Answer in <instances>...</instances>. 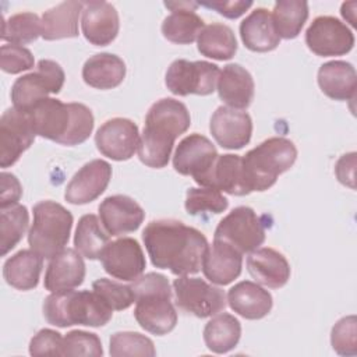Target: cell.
<instances>
[{
  "instance_id": "1",
  "label": "cell",
  "mask_w": 357,
  "mask_h": 357,
  "mask_svg": "<svg viewBox=\"0 0 357 357\" xmlns=\"http://www.w3.org/2000/svg\"><path fill=\"white\" fill-rule=\"evenodd\" d=\"M142 240L152 265L169 269L177 276L199 272L209 247L199 230L174 219L149 222L142 231Z\"/></svg>"
},
{
  "instance_id": "2",
  "label": "cell",
  "mask_w": 357,
  "mask_h": 357,
  "mask_svg": "<svg viewBox=\"0 0 357 357\" xmlns=\"http://www.w3.org/2000/svg\"><path fill=\"white\" fill-rule=\"evenodd\" d=\"M191 124L187 106L173 98L156 100L148 110L141 134L138 158L153 169L167 166L174 141L184 134Z\"/></svg>"
},
{
  "instance_id": "3",
  "label": "cell",
  "mask_w": 357,
  "mask_h": 357,
  "mask_svg": "<svg viewBox=\"0 0 357 357\" xmlns=\"http://www.w3.org/2000/svg\"><path fill=\"white\" fill-rule=\"evenodd\" d=\"M36 135L61 145L74 146L85 142L93 130V114L82 103H63L46 98L25 112Z\"/></svg>"
},
{
  "instance_id": "4",
  "label": "cell",
  "mask_w": 357,
  "mask_h": 357,
  "mask_svg": "<svg viewBox=\"0 0 357 357\" xmlns=\"http://www.w3.org/2000/svg\"><path fill=\"white\" fill-rule=\"evenodd\" d=\"M135 294L134 317L149 333L162 336L177 324V312L172 303V287L165 275L149 272L132 280Z\"/></svg>"
},
{
  "instance_id": "5",
  "label": "cell",
  "mask_w": 357,
  "mask_h": 357,
  "mask_svg": "<svg viewBox=\"0 0 357 357\" xmlns=\"http://www.w3.org/2000/svg\"><path fill=\"white\" fill-rule=\"evenodd\" d=\"M43 317L50 325L59 328L71 325L96 328L112 319L113 310L93 290H63L45 298Z\"/></svg>"
},
{
  "instance_id": "6",
  "label": "cell",
  "mask_w": 357,
  "mask_h": 357,
  "mask_svg": "<svg viewBox=\"0 0 357 357\" xmlns=\"http://www.w3.org/2000/svg\"><path fill=\"white\" fill-rule=\"evenodd\" d=\"M297 159V148L293 141L284 137H271L243 158V174L247 188L251 191H265L271 188L278 177L287 172Z\"/></svg>"
},
{
  "instance_id": "7",
  "label": "cell",
  "mask_w": 357,
  "mask_h": 357,
  "mask_svg": "<svg viewBox=\"0 0 357 357\" xmlns=\"http://www.w3.org/2000/svg\"><path fill=\"white\" fill-rule=\"evenodd\" d=\"M33 223L28 233L29 247L46 259L63 251L70 240L73 215L61 204L45 199L33 205Z\"/></svg>"
},
{
  "instance_id": "8",
  "label": "cell",
  "mask_w": 357,
  "mask_h": 357,
  "mask_svg": "<svg viewBox=\"0 0 357 357\" xmlns=\"http://www.w3.org/2000/svg\"><path fill=\"white\" fill-rule=\"evenodd\" d=\"M66 74L61 66L53 60L42 59L35 71L15 79L11 86L13 107L28 112L49 93H59L64 85Z\"/></svg>"
},
{
  "instance_id": "9",
  "label": "cell",
  "mask_w": 357,
  "mask_h": 357,
  "mask_svg": "<svg viewBox=\"0 0 357 357\" xmlns=\"http://www.w3.org/2000/svg\"><path fill=\"white\" fill-rule=\"evenodd\" d=\"M173 290L176 305L194 317H213L226 308L225 291L204 279L190 278L188 275L178 276L173 282Z\"/></svg>"
},
{
  "instance_id": "10",
  "label": "cell",
  "mask_w": 357,
  "mask_h": 357,
  "mask_svg": "<svg viewBox=\"0 0 357 357\" xmlns=\"http://www.w3.org/2000/svg\"><path fill=\"white\" fill-rule=\"evenodd\" d=\"M219 73V67L213 63L177 59L169 66L165 84L172 93L178 96L191 93L206 96L216 91Z\"/></svg>"
},
{
  "instance_id": "11",
  "label": "cell",
  "mask_w": 357,
  "mask_h": 357,
  "mask_svg": "<svg viewBox=\"0 0 357 357\" xmlns=\"http://www.w3.org/2000/svg\"><path fill=\"white\" fill-rule=\"evenodd\" d=\"M215 240H222L241 254L251 252L265 241V226L250 206H237L215 229Z\"/></svg>"
},
{
  "instance_id": "12",
  "label": "cell",
  "mask_w": 357,
  "mask_h": 357,
  "mask_svg": "<svg viewBox=\"0 0 357 357\" xmlns=\"http://www.w3.org/2000/svg\"><path fill=\"white\" fill-rule=\"evenodd\" d=\"M305 43L317 56H343L354 46L351 29L340 20L321 15L312 20L305 31Z\"/></svg>"
},
{
  "instance_id": "13",
  "label": "cell",
  "mask_w": 357,
  "mask_h": 357,
  "mask_svg": "<svg viewBox=\"0 0 357 357\" xmlns=\"http://www.w3.org/2000/svg\"><path fill=\"white\" fill-rule=\"evenodd\" d=\"M36 132L25 112L7 109L0 119V166H13L32 145Z\"/></svg>"
},
{
  "instance_id": "14",
  "label": "cell",
  "mask_w": 357,
  "mask_h": 357,
  "mask_svg": "<svg viewBox=\"0 0 357 357\" xmlns=\"http://www.w3.org/2000/svg\"><path fill=\"white\" fill-rule=\"evenodd\" d=\"M138 126L124 117H114L105 121L95 134L98 151L112 160H128L139 146Z\"/></svg>"
},
{
  "instance_id": "15",
  "label": "cell",
  "mask_w": 357,
  "mask_h": 357,
  "mask_svg": "<svg viewBox=\"0 0 357 357\" xmlns=\"http://www.w3.org/2000/svg\"><path fill=\"white\" fill-rule=\"evenodd\" d=\"M106 273L112 278L132 282L145 271V255L135 238L120 237L109 243L99 257Z\"/></svg>"
},
{
  "instance_id": "16",
  "label": "cell",
  "mask_w": 357,
  "mask_h": 357,
  "mask_svg": "<svg viewBox=\"0 0 357 357\" xmlns=\"http://www.w3.org/2000/svg\"><path fill=\"white\" fill-rule=\"evenodd\" d=\"M218 158L215 145L198 132L183 138L173 156V167L183 176H191L198 183L212 167Z\"/></svg>"
},
{
  "instance_id": "17",
  "label": "cell",
  "mask_w": 357,
  "mask_h": 357,
  "mask_svg": "<svg viewBox=\"0 0 357 357\" xmlns=\"http://www.w3.org/2000/svg\"><path fill=\"white\" fill-rule=\"evenodd\" d=\"M110 178L112 166L103 159H93L73 176L66 187L64 198L73 205L89 204L105 192Z\"/></svg>"
},
{
  "instance_id": "18",
  "label": "cell",
  "mask_w": 357,
  "mask_h": 357,
  "mask_svg": "<svg viewBox=\"0 0 357 357\" xmlns=\"http://www.w3.org/2000/svg\"><path fill=\"white\" fill-rule=\"evenodd\" d=\"M215 141L225 149H241L251 139L252 120L247 112L219 106L209 123Z\"/></svg>"
},
{
  "instance_id": "19",
  "label": "cell",
  "mask_w": 357,
  "mask_h": 357,
  "mask_svg": "<svg viewBox=\"0 0 357 357\" xmlns=\"http://www.w3.org/2000/svg\"><path fill=\"white\" fill-rule=\"evenodd\" d=\"M99 218L109 236H121L135 231L144 222L145 212L131 197L116 194L100 202Z\"/></svg>"
},
{
  "instance_id": "20",
  "label": "cell",
  "mask_w": 357,
  "mask_h": 357,
  "mask_svg": "<svg viewBox=\"0 0 357 357\" xmlns=\"http://www.w3.org/2000/svg\"><path fill=\"white\" fill-rule=\"evenodd\" d=\"M81 29L85 39L95 46L112 43L120 29L119 13L107 1H84Z\"/></svg>"
},
{
  "instance_id": "21",
  "label": "cell",
  "mask_w": 357,
  "mask_h": 357,
  "mask_svg": "<svg viewBox=\"0 0 357 357\" xmlns=\"http://www.w3.org/2000/svg\"><path fill=\"white\" fill-rule=\"evenodd\" d=\"M248 273L262 286L269 289H280L290 279V264L286 257L271 248L262 247L251 251L247 257Z\"/></svg>"
},
{
  "instance_id": "22",
  "label": "cell",
  "mask_w": 357,
  "mask_h": 357,
  "mask_svg": "<svg viewBox=\"0 0 357 357\" xmlns=\"http://www.w3.org/2000/svg\"><path fill=\"white\" fill-rule=\"evenodd\" d=\"M165 6L172 10V14L162 22L163 36L177 45L192 43L204 28L202 18L194 13L199 4L195 1H165Z\"/></svg>"
},
{
  "instance_id": "23",
  "label": "cell",
  "mask_w": 357,
  "mask_h": 357,
  "mask_svg": "<svg viewBox=\"0 0 357 357\" xmlns=\"http://www.w3.org/2000/svg\"><path fill=\"white\" fill-rule=\"evenodd\" d=\"M243 268V254L230 244L215 240L208 247L202 259V272L205 278L215 284H229L237 279Z\"/></svg>"
},
{
  "instance_id": "24",
  "label": "cell",
  "mask_w": 357,
  "mask_h": 357,
  "mask_svg": "<svg viewBox=\"0 0 357 357\" xmlns=\"http://www.w3.org/2000/svg\"><path fill=\"white\" fill-rule=\"evenodd\" d=\"M85 279V262L75 248H64L54 255L45 273V289L56 293L73 290Z\"/></svg>"
},
{
  "instance_id": "25",
  "label": "cell",
  "mask_w": 357,
  "mask_h": 357,
  "mask_svg": "<svg viewBox=\"0 0 357 357\" xmlns=\"http://www.w3.org/2000/svg\"><path fill=\"white\" fill-rule=\"evenodd\" d=\"M216 91L227 107L245 109L254 99L255 84L252 75L240 64L230 63L219 73Z\"/></svg>"
},
{
  "instance_id": "26",
  "label": "cell",
  "mask_w": 357,
  "mask_h": 357,
  "mask_svg": "<svg viewBox=\"0 0 357 357\" xmlns=\"http://www.w3.org/2000/svg\"><path fill=\"white\" fill-rule=\"evenodd\" d=\"M197 184L201 187L216 188L220 192L223 191L230 195L250 194L243 174L241 156L233 153L218 155L209 172Z\"/></svg>"
},
{
  "instance_id": "27",
  "label": "cell",
  "mask_w": 357,
  "mask_h": 357,
  "mask_svg": "<svg viewBox=\"0 0 357 357\" xmlns=\"http://www.w3.org/2000/svg\"><path fill=\"white\" fill-rule=\"evenodd\" d=\"M227 304L245 319H261L266 317L273 305L272 294L258 283L243 280L227 291Z\"/></svg>"
},
{
  "instance_id": "28",
  "label": "cell",
  "mask_w": 357,
  "mask_h": 357,
  "mask_svg": "<svg viewBox=\"0 0 357 357\" xmlns=\"http://www.w3.org/2000/svg\"><path fill=\"white\" fill-rule=\"evenodd\" d=\"M240 36L247 49L258 53L271 52L276 49L280 42L272 14L264 7L255 8L241 21Z\"/></svg>"
},
{
  "instance_id": "29",
  "label": "cell",
  "mask_w": 357,
  "mask_h": 357,
  "mask_svg": "<svg viewBox=\"0 0 357 357\" xmlns=\"http://www.w3.org/2000/svg\"><path fill=\"white\" fill-rule=\"evenodd\" d=\"M318 85L333 100H350L356 96L357 89L356 70L344 60L324 63L318 70Z\"/></svg>"
},
{
  "instance_id": "30",
  "label": "cell",
  "mask_w": 357,
  "mask_h": 357,
  "mask_svg": "<svg viewBox=\"0 0 357 357\" xmlns=\"http://www.w3.org/2000/svg\"><path fill=\"white\" fill-rule=\"evenodd\" d=\"M82 8V1H63L49 8L40 18V36L45 40L78 36V20Z\"/></svg>"
},
{
  "instance_id": "31",
  "label": "cell",
  "mask_w": 357,
  "mask_h": 357,
  "mask_svg": "<svg viewBox=\"0 0 357 357\" xmlns=\"http://www.w3.org/2000/svg\"><path fill=\"white\" fill-rule=\"evenodd\" d=\"M126 77V63L116 54L98 53L91 56L82 67V79L96 89H113Z\"/></svg>"
},
{
  "instance_id": "32",
  "label": "cell",
  "mask_w": 357,
  "mask_h": 357,
  "mask_svg": "<svg viewBox=\"0 0 357 357\" xmlns=\"http://www.w3.org/2000/svg\"><path fill=\"white\" fill-rule=\"evenodd\" d=\"M43 268V257L31 250H21L3 265L6 282L17 290H32L38 286Z\"/></svg>"
},
{
  "instance_id": "33",
  "label": "cell",
  "mask_w": 357,
  "mask_h": 357,
  "mask_svg": "<svg viewBox=\"0 0 357 357\" xmlns=\"http://www.w3.org/2000/svg\"><path fill=\"white\" fill-rule=\"evenodd\" d=\"M241 337L240 321L227 312L213 315L204 328V342L206 347L216 353L223 354L233 350Z\"/></svg>"
},
{
  "instance_id": "34",
  "label": "cell",
  "mask_w": 357,
  "mask_h": 357,
  "mask_svg": "<svg viewBox=\"0 0 357 357\" xmlns=\"http://www.w3.org/2000/svg\"><path fill=\"white\" fill-rule=\"evenodd\" d=\"M198 52L213 60H229L237 52V40L230 26L213 22L204 25L197 38Z\"/></svg>"
},
{
  "instance_id": "35",
  "label": "cell",
  "mask_w": 357,
  "mask_h": 357,
  "mask_svg": "<svg viewBox=\"0 0 357 357\" xmlns=\"http://www.w3.org/2000/svg\"><path fill=\"white\" fill-rule=\"evenodd\" d=\"M109 243V233L100 227L98 216L88 213L79 218L75 229L74 245L82 257L98 259Z\"/></svg>"
},
{
  "instance_id": "36",
  "label": "cell",
  "mask_w": 357,
  "mask_h": 357,
  "mask_svg": "<svg viewBox=\"0 0 357 357\" xmlns=\"http://www.w3.org/2000/svg\"><path fill=\"white\" fill-rule=\"evenodd\" d=\"M308 18V3L301 0H279L275 3L272 20L279 38L298 36Z\"/></svg>"
},
{
  "instance_id": "37",
  "label": "cell",
  "mask_w": 357,
  "mask_h": 357,
  "mask_svg": "<svg viewBox=\"0 0 357 357\" xmlns=\"http://www.w3.org/2000/svg\"><path fill=\"white\" fill-rule=\"evenodd\" d=\"M29 213L25 205H14L1 209L0 213V254L4 257L22 238L28 229Z\"/></svg>"
},
{
  "instance_id": "38",
  "label": "cell",
  "mask_w": 357,
  "mask_h": 357,
  "mask_svg": "<svg viewBox=\"0 0 357 357\" xmlns=\"http://www.w3.org/2000/svg\"><path fill=\"white\" fill-rule=\"evenodd\" d=\"M40 35V18L35 13H18L3 20L1 39L13 45L32 43Z\"/></svg>"
},
{
  "instance_id": "39",
  "label": "cell",
  "mask_w": 357,
  "mask_h": 357,
  "mask_svg": "<svg viewBox=\"0 0 357 357\" xmlns=\"http://www.w3.org/2000/svg\"><path fill=\"white\" fill-rule=\"evenodd\" d=\"M185 211L192 216H205L211 213H220L227 209V198L216 188L199 187L188 188L185 192Z\"/></svg>"
},
{
  "instance_id": "40",
  "label": "cell",
  "mask_w": 357,
  "mask_h": 357,
  "mask_svg": "<svg viewBox=\"0 0 357 357\" xmlns=\"http://www.w3.org/2000/svg\"><path fill=\"white\" fill-rule=\"evenodd\" d=\"M109 353L113 357L121 356H145L153 357L156 354L153 342L138 332H116L109 340Z\"/></svg>"
},
{
  "instance_id": "41",
  "label": "cell",
  "mask_w": 357,
  "mask_h": 357,
  "mask_svg": "<svg viewBox=\"0 0 357 357\" xmlns=\"http://www.w3.org/2000/svg\"><path fill=\"white\" fill-rule=\"evenodd\" d=\"M92 290L96 291L113 311L127 310L135 301V294L131 284H123L112 279H96L92 283Z\"/></svg>"
},
{
  "instance_id": "42",
  "label": "cell",
  "mask_w": 357,
  "mask_h": 357,
  "mask_svg": "<svg viewBox=\"0 0 357 357\" xmlns=\"http://www.w3.org/2000/svg\"><path fill=\"white\" fill-rule=\"evenodd\" d=\"M331 344L340 356L357 354V319L354 315L343 317L333 325Z\"/></svg>"
},
{
  "instance_id": "43",
  "label": "cell",
  "mask_w": 357,
  "mask_h": 357,
  "mask_svg": "<svg viewBox=\"0 0 357 357\" xmlns=\"http://www.w3.org/2000/svg\"><path fill=\"white\" fill-rule=\"evenodd\" d=\"M102 342L96 333L71 331L63 337V356H102Z\"/></svg>"
},
{
  "instance_id": "44",
  "label": "cell",
  "mask_w": 357,
  "mask_h": 357,
  "mask_svg": "<svg viewBox=\"0 0 357 357\" xmlns=\"http://www.w3.org/2000/svg\"><path fill=\"white\" fill-rule=\"evenodd\" d=\"M35 64L33 56L29 49L20 45H3L0 49V67L4 73L20 74L31 70Z\"/></svg>"
},
{
  "instance_id": "45",
  "label": "cell",
  "mask_w": 357,
  "mask_h": 357,
  "mask_svg": "<svg viewBox=\"0 0 357 357\" xmlns=\"http://www.w3.org/2000/svg\"><path fill=\"white\" fill-rule=\"evenodd\" d=\"M31 356H63V337L53 329H40L29 342Z\"/></svg>"
},
{
  "instance_id": "46",
  "label": "cell",
  "mask_w": 357,
  "mask_h": 357,
  "mask_svg": "<svg viewBox=\"0 0 357 357\" xmlns=\"http://www.w3.org/2000/svg\"><path fill=\"white\" fill-rule=\"evenodd\" d=\"M22 195V187L18 178L7 172L1 173V194H0V208L6 209L17 205Z\"/></svg>"
},
{
  "instance_id": "47",
  "label": "cell",
  "mask_w": 357,
  "mask_h": 357,
  "mask_svg": "<svg viewBox=\"0 0 357 357\" xmlns=\"http://www.w3.org/2000/svg\"><path fill=\"white\" fill-rule=\"evenodd\" d=\"M202 7L212 8L220 15L234 20L243 15L251 6L252 1H244V0H231V1H225V0H216V1H202L198 3Z\"/></svg>"
},
{
  "instance_id": "48",
  "label": "cell",
  "mask_w": 357,
  "mask_h": 357,
  "mask_svg": "<svg viewBox=\"0 0 357 357\" xmlns=\"http://www.w3.org/2000/svg\"><path fill=\"white\" fill-rule=\"evenodd\" d=\"M354 166H356V153H347L343 155L335 166V174L337 177V180L344 184L349 185L350 188H354Z\"/></svg>"
},
{
  "instance_id": "49",
  "label": "cell",
  "mask_w": 357,
  "mask_h": 357,
  "mask_svg": "<svg viewBox=\"0 0 357 357\" xmlns=\"http://www.w3.org/2000/svg\"><path fill=\"white\" fill-rule=\"evenodd\" d=\"M354 7L356 4L351 7V10H349V3H343L342 4V15L343 18H346L351 25H356V18H354Z\"/></svg>"
}]
</instances>
